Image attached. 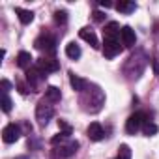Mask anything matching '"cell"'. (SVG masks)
<instances>
[{
  "label": "cell",
  "mask_w": 159,
  "mask_h": 159,
  "mask_svg": "<svg viewBox=\"0 0 159 159\" xmlns=\"http://www.w3.org/2000/svg\"><path fill=\"white\" fill-rule=\"evenodd\" d=\"M54 116V109L52 105H49V101H39L38 107H36V120L39 122V125H47L49 120Z\"/></svg>",
  "instance_id": "cell-1"
},
{
  "label": "cell",
  "mask_w": 159,
  "mask_h": 159,
  "mask_svg": "<svg viewBox=\"0 0 159 159\" xmlns=\"http://www.w3.org/2000/svg\"><path fill=\"white\" fill-rule=\"evenodd\" d=\"M77 150H79V142L71 140L67 144H60V148H54L52 153H51V157L52 159H66V157H71Z\"/></svg>",
  "instance_id": "cell-2"
},
{
  "label": "cell",
  "mask_w": 159,
  "mask_h": 159,
  "mask_svg": "<svg viewBox=\"0 0 159 159\" xmlns=\"http://www.w3.org/2000/svg\"><path fill=\"white\" fill-rule=\"evenodd\" d=\"M146 122H150V120H146V114L135 112V114H131V116L127 118V122H125V131H127L129 135H135Z\"/></svg>",
  "instance_id": "cell-3"
},
{
  "label": "cell",
  "mask_w": 159,
  "mask_h": 159,
  "mask_svg": "<svg viewBox=\"0 0 159 159\" xmlns=\"http://www.w3.org/2000/svg\"><path fill=\"white\" fill-rule=\"evenodd\" d=\"M19 137H21V127L15 125V124H8V125L2 129V140H4L6 144H13V142H17Z\"/></svg>",
  "instance_id": "cell-4"
},
{
  "label": "cell",
  "mask_w": 159,
  "mask_h": 159,
  "mask_svg": "<svg viewBox=\"0 0 159 159\" xmlns=\"http://www.w3.org/2000/svg\"><path fill=\"white\" fill-rule=\"evenodd\" d=\"M120 51H122V47H120V43L116 39H105V43H103V54H105V58L111 60L116 54H120Z\"/></svg>",
  "instance_id": "cell-5"
},
{
  "label": "cell",
  "mask_w": 159,
  "mask_h": 159,
  "mask_svg": "<svg viewBox=\"0 0 159 159\" xmlns=\"http://www.w3.org/2000/svg\"><path fill=\"white\" fill-rule=\"evenodd\" d=\"M36 66L47 75V73H54V71H58L60 69V64L56 62V60H52V58H39L38 62H36Z\"/></svg>",
  "instance_id": "cell-6"
},
{
  "label": "cell",
  "mask_w": 159,
  "mask_h": 159,
  "mask_svg": "<svg viewBox=\"0 0 159 159\" xmlns=\"http://www.w3.org/2000/svg\"><path fill=\"white\" fill-rule=\"evenodd\" d=\"M45 77H47V75H45L38 66H34V67H30V69L26 71V81H28V84H30V86H36L38 83H41V81H43Z\"/></svg>",
  "instance_id": "cell-7"
},
{
  "label": "cell",
  "mask_w": 159,
  "mask_h": 159,
  "mask_svg": "<svg viewBox=\"0 0 159 159\" xmlns=\"http://www.w3.org/2000/svg\"><path fill=\"white\" fill-rule=\"evenodd\" d=\"M34 45H36V49H39V51H54V38L52 36H49V34H43V36H39L36 41H34Z\"/></svg>",
  "instance_id": "cell-8"
},
{
  "label": "cell",
  "mask_w": 159,
  "mask_h": 159,
  "mask_svg": "<svg viewBox=\"0 0 159 159\" xmlns=\"http://www.w3.org/2000/svg\"><path fill=\"white\" fill-rule=\"evenodd\" d=\"M86 133H88L90 140H96V142H98V140H103V137H105V129L101 127L99 122H92V124L88 125Z\"/></svg>",
  "instance_id": "cell-9"
},
{
  "label": "cell",
  "mask_w": 159,
  "mask_h": 159,
  "mask_svg": "<svg viewBox=\"0 0 159 159\" xmlns=\"http://www.w3.org/2000/svg\"><path fill=\"white\" fill-rule=\"evenodd\" d=\"M120 38H122V43H124L125 47H131V45H135V41H137V34H135V30H133L131 26H122Z\"/></svg>",
  "instance_id": "cell-10"
},
{
  "label": "cell",
  "mask_w": 159,
  "mask_h": 159,
  "mask_svg": "<svg viewBox=\"0 0 159 159\" xmlns=\"http://www.w3.org/2000/svg\"><path fill=\"white\" fill-rule=\"evenodd\" d=\"M69 83H71V86H73V90H77V92H86V81L84 79H81L79 75H75L73 71H69Z\"/></svg>",
  "instance_id": "cell-11"
},
{
  "label": "cell",
  "mask_w": 159,
  "mask_h": 159,
  "mask_svg": "<svg viewBox=\"0 0 159 159\" xmlns=\"http://www.w3.org/2000/svg\"><path fill=\"white\" fill-rule=\"evenodd\" d=\"M32 60H34L32 54L26 52V51H21V52L17 54V66H19L21 69H26V71H28V69L32 67Z\"/></svg>",
  "instance_id": "cell-12"
},
{
  "label": "cell",
  "mask_w": 159,
  "mask_h": 159,
  "mask_svg": "<svg viewBox=\"0 0 159 159\" xmlns=\"http://www.w3.org/2000/svg\"><path fill=\"white\" fill-rule=\"evenodd\" d=\"M79 36H81L84 41H88L94 49H99V41H98V38H96V34H94V30H90V28H81V32H79Z\"/></svg>",
  "instance_id": "cell-13"
},
{
  "label": "cell",
  "mask_w": 159,
  "mask_h": 159,
  "mask_svg": "<svg viewBox=\"0 0 159 159\" xmlns=\"http://www.w3.org/2000/svg\"><path fill=\"white\" fill-rule=\"evenodd\" d=\"M120 30H122L120 25L116 21H111L109 25H105V30H103L105 32V39H116V36L120 34Z\"/></svg>",
  "instance_id": "cell-14"
},
{
  "label": "cell",
  "mask_w": 159,
  "mask_h": 159,
  "mask_svg": "<svg viewBox=\"0 0 159 159\" xmlns=\"http://www.w3.org/2000/svg\"><path fill=\"white\" fill-rule=\"evenodd\" d=\"M60 98H62L60 88H56V86H47V90H45V101L56 103V101H60Z\"/></svg>",
  "instance_id": "cell-15"
},
{
  "label": "cell",
  "mask_w": 159,
  "mask_h": 159,
  "mask_svg": "<svg viewBox=\"0 0 159 159\" xmlns=\"http://www.w3.org/2000/svg\"><path fill=\"white\" fill-rule=\"evenodd\" d=\"M66 56L71 58V60H77V58H81V47H79L77 43H67L66 45Z\"/></svg>",
  "instance_id": "cell-16"
},
{
  "label": "cell",
  "mask_w": 159,
  "mask_h": 159,
  "mask_svg": "<svg viewBox=\"0 0 159 159\" xmlns=\"http://www.w3.org/2000/svg\"><path fill=\"white\" fill-rule=\"evenodd\" d=\"M15 13L19 15V21L23 25H30L34 21V13L30 10H23V8H15Z\"/></svg>",
  "instance_id": "cell-17"
},
{
  "label": "cell",
  "mask_w": 159,
  "mask_h": 159,
  "mask_svg": "<svg viewBox=\"0 0 159 159\" xmlns=\"http://www.w3.org/2000/svg\"><path fill=\"white\" fill-rule=\"evenodd\" d=\"M116 10L120 13H131L137 10V4L135 2H129V0H120V2L116 4Z\"/></svg>",
  "instance_id": "cell-18"
},
{
  "label": "cell",
  "mask_w": 159,
  "mask_h": 159,
  "mask_svg": "<svg viewBox=\"0 0 159 159\" xmlns=\"http://www.w3.org/2000/svg\"><path fill=\"white\" fill-rule=\"evenodd\" d=\"M142 131H144V135L152 137V135H155V133L159 131V127H157L155 124H152V122H146V124L142 125Z\"/></svg>",
  "instance_id": "cell-19"
},
{
  "label": "cell",
  "mask_w": 159,
  "mask_h": 159,
  "mask_svg": "<svg viewBox=\"0 0 159 159\" xmlns=\"http://www.w3.org/2000/svg\"><path fill=\"white\" fill-rule=\"evenodd\" d=\"M116 159H131V150H129L127 144H122L118 148V157Z\"/></svg>",
  "instance_id": "cell-20"
},
{
  "label": "cell",
  "mask_w": 159,
  "mask_h": 159,
  "mask_svg": "<svg viewBox=\"0 0 159 159\" xmlns=\"http://www.w3.org/2000/svg\"><path fill=\"white\" fill-rule=\"evenodd\" d=\"M58 127H60V133H64L66 137H69L73 133V127L66 122V120H58Z\"/></svg>",
  "instance_id": "cell-21"
},
{
  "label": "cell",
  "mask_w": 159,
  "mask_h": 159,
  "mask_svg": "<svg viewBox=\"0 0 159 159\" xmlns=\"http://www.w3.org/2000/svg\"><path fill=\"white\" fill-rule=\"evenodd\" d=\"M11 105H13V103H11L10 96H8V94H2V111H4V112H10V111H11Z\"/></svg>",
  "instance_id": "cell-22"
},
{
  "label": "cell",
  "mask_w": 159,
  "mask_h": 159,
  "mask_svg": "<svg viewBox=\"0 0 159 159\" xmlns=\"http://www.w3.org/2000/svg\"><path fill=\"white\" fill-rule=\"evenodd\" d=\"M54 21H56L58 25H64V23L67 21V13H66V11H54Z\"/></svg>",
  "instance_id": "cell-23"
},
{
  "label": "cell",
  "mask_w": 159,
  "mask_h": 159,
  "mask_svg": "<svg viewBox=\"0 0 159 159\" xmlns=\"http://www.w3.org/2000/svg\"><path fill=\"white\" fill-rule=\"evenodd\" d=\"M66 139H67V137H66V135H64V133H58V135H54V137H52V139H51V144H52V146H56V144H58V142H60V144H62V142H64V140H66Z\"/></svg>",
  "instance_id": "cell-24"
},
{
  "label": "cell",
  "mask_w": 159,
  "mask_h": 159,
  "mask_svg": "<svg viewBox=\"0 0 159 159\" xmlns=\"http://www.w3.org/2000/svg\"><path fill=\"white\" fill-rule=\"evenodd\" d=\"M105 19V13H101V11H94V21L96 23H101Z\"/></svg>",
  "instance_id": "cell-25"
},
{
  "label": "cell",
  "mask_w": 159,
  "mask_h": 159,
  "mask_svg": "<svg viewBox=\"0 0 159 159\" xmlns=\"http://www.w3.org/2000/svg\"><path fill=\"white\" fill-rule=\"evenodd\" d=\"M0 84H2V88H4V94H8V90L11 88V84H10V81H6V79H2V83H0Z\"/></svg>",
  "instance_id": "cell-26"
},
{
  "label": "cell",
  "mask_w": 159,
  "mask_h": 159,
  "mask_svg": "<svg viewBox=\"0 0 159 159\" xmlns=\"http://www.w3.org/2000/svg\"><path fill=\"white\" fill-rule=\"evenodd\" d=\"M99 4H101L103 8H111V6H112L111 2H107V0H101V2H99Z\"/></svg>",
  "instance_id": "cell-27"
},
{
  "label": "cell",
  "mask_w": 159,
  "mask_h": 159,
  "mask_svg": "<svg viewBox=\"0 0 159 159\" xmlns=\"http://www.w3.org/2000/svg\"><path fill=\"white\" fill-rule=\"evenodd\" d=\"M153 71L159 75V64H157V62H153Z\"/></svg>",
  "instance_id": "cell-28"
}]
</instances>
